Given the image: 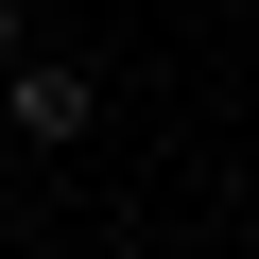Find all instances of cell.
<instances>
[{
    "label": "cell",
    "instance_id": "6da1fadb",
    "mask_svg": "<svg viewBox=\"0 0 259 259\" xmlns=\"http://www.w3.org/2000/svg\"><path fill=\"white\" fill-rule=\"evenodd\" d=\"M104 104H121V87H104L87 52H0V139H18V156H87Z\"/></svg>",
    "mask_w": 259,
    "mask_h": 259
},
{
    "label": "cell",
    "instance_id": "7a4b0ae2",
    "mask_svg": "<svg viewBox=\"0 0 259 259\" xmlns=\"http://www.w3.org/2000/svg\"><path fill=\"white\" fill-rule=\"evenodd\" d=\"M0 52H35V0H0Z\"/></svg>",
    "mask_w": 259,
    "mask_h": 259
}]
</instances>
